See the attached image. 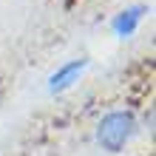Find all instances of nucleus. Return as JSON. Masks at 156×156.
I'll list each match as a JSON object with an SVG mask.
<instances>
[{"instance_id": "obj_1", "label": "nucleus", "mask_w": 156, "mask_h": 156, "mask_svg": "<svg viewBox=\"0 0 156 156\" xmlns=\"http://www.w3.org/2000/svg\"><path fill=\"white\" fill-rule=\"evenodd\" d=\"M136 114L131 108H114V111L102 114V119L97 122L94 139L105 153H122L128 148V142L136 136Z\"/></svg>"}, {"instance_id": "obj_2", "label": "nucleus", "mask_w": 156, "mask_h": 156, "mask_svg": "<svg viewBox=\"0 0 156 156\" xmlns=\"http://www.w3.org/2000/svg\"><path fill=\"white\" fill-rule=\"evenodd\" d=\"M148 14V6H142V3H136V6H128L122 9L114 20H111V29L116 37H131V34L136 31V26L142 23V17Z\"/></svg>"}, {"instance_id": "obj_3", "label": "nucleus", "mask_w": 156, "mask_h": 156, "mask_svg": "<svg viewBox=\"0 0 156 156\" xmlns=\"http://www.w3.org/2000/svg\"><path fill=\"white\" fill-rule=\"evenodd\" d=\"M82 68H85V60H68V62H62V66L54 71V74L48 77V91L51 94H57V91H66L71 88L77 82V77L82 74Z\"/></svg>"}]
</instances>
